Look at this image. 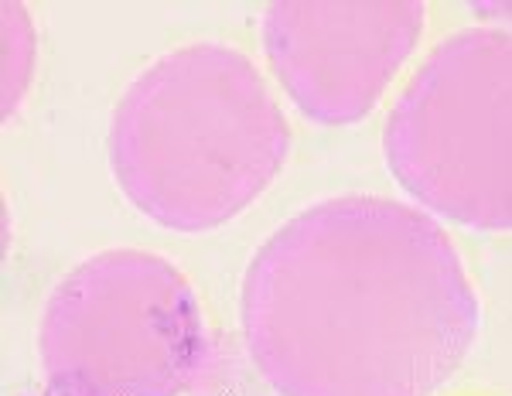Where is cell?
<instances>
[{
	"mask_svg": "<svg viewBox=\"0 0 512 396\" xmlns=\"http://www.w3.org/2000/svg\"><path fill=\"white\" fill-rule=\"evenodd\" d=\"M383 158L437 222L512 236V28L482 21L437 41L386 113Z\"/></svg>",
	"mask_w": 512,
	"mask_h": 396,
	"instance_id": "4",
	"label": "cell"
},
{
	"mask_svg": "<svg viewBox=\"0 0 512 396\" xmlns=\"http://www.w3.org/2000/svg\"><path fill=\"white\" fill-rule=\"evenodd\" d=\"M38 362L48 396H185L209 373V318L171 257L106 246L55 280Z\"/></svg>",
	"mask_w": 512,
	"mask_h": 396,
	"instance_id": "3",
	"label": "cell"
},
{
	"mask_svg": "<svg viewBox=\"0 0 512 396\" xmlns=\"http://www.w3.org/2000/svg\"><path fill=\"white\" fill-rule=\"evenodd\" d=\"M475 11H482L492 24H506V28H512V4H475Z\"/></svg>",
	"mask_w": 512,
	"mask_h": 396,
	"instance_id": "7",
	"label": "cell"
},
{
	"mask_svg": "<svg viewBox=\"0 0 512 396\" xmlns=\"http://www.w3.org/2000/svg\"><path fill=\"white\" fill-rule=\"evenodd\" d=\"M427 31L424 0H277L260 48L304 120L352 127L383 103Z\"/></svg>",
	"mask_w": 512,
	"mask_h": 396,
	"instance_id": "5",
	"label": "cell"
},
{
	"mask_svg": "<svg viewBox=\"0 0 512 396\" xmlns=\"http://www.w3.org/2000/svg\"><path fill=\"white\" fill-rule=\"evenodd\" d=\"M294 134L243 48L185 41L120 93L106 154L120 195L154 226L202 236L243 216L280 178Z\"/></svg>",
	"mask_w": 512,
	"mask_h": 396,
	"instance_id": "2",
	"label": "cell"
},
{
	"mask_svg": "<svg viewBox=\"0 0 512 396\" xmlns=\"http://www.w3.org/2000/svg\"><path fill=\"white\" fill-rule=\"evenodd\" d=\"M451 396H502V393H482V390H465V393H451Z\"/></svg>",
	"mask_w": 512,
	"mask_h": 396,
	"instance_id": "8",
	"label": "cell"
},
{
	"mask_svg": "<svg viewBox=\"0 0 512 396\" xmlns=\"http://www.w3.org/2000/svg\"><path fill=\"white\" fill-rule=\"evenodd\" d=\"M239 332L277 396H437L472 356L482 297L431 212L342 192L253 250Z\"/></svg>",
	"mask_w": 512,
	"mask_h": 396,
	"instance_id": "1",
	"label": "cell"
},
{
	"mask_svg": "<svg viewBox=\"0 0 512 396\" xmlns=\"http://www.w3.org/2000/svg\"><path fill=\"white\" fill-rule=\"evenodd\" d=\"M0 35H4V69H0V120L11 123L28 99L35 79L38 41L31 11L18 0L0 4Z\"/></svg>",
	"mask_w": 512,
	"mask_h": 396,
	"instance_id": "6",
	"label": "cell"
}]
</instances>
